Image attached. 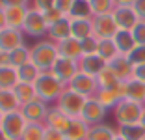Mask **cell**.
Here are the masks:
<instances>
[{
    "mask_svg": "<svg viewBox=\"0 0 145 140\" xmlns=\"http://www.w3.org/2000/svg\"><path fill=\"white\" fill-rule=\"evenodd\" d=\"M0 140H11V138H9V136L6 135L4 131H2V127H0Z\"/></svg>",
    "mask_w": 145,
    "mask_h": 140,
    "instance_id": "681fc988",
    "label": "cell"
},
{
    "mask_svg": "<svg viewBox=\"0 0 145 140\" xmlns=\"http://www.w3.org/2000/svg\"><path fill=\"white\" fill-rule=\"evenodd\" d=\"M0 6L2 8H17V6H22V8H30V0H0Z\"/></svg>",
    "mask_w": 145,
    "mask_h": 140,
    "instance_id": "7bdbcfd3",
    "label": "cell"
},
{
    "mask_svg": "<svg viewBox=\"0 0 145 140\" xmlns=\"http://www.w3.org/2000/svg\"><path fill=\"white\" fill-rule=\"evenodd\" d=\"M132 79H136V81H140V82H145V64H138V65H134Z\"/></svg>",
    "mask_w": 145,
    "mask_h": 140,
    "instance_id": "f6af8a7d",
    "label": "cell"
},
{
    "mask_svg": "<svg viewBox=\"0 0 145 140\" xmlns=\"http://www.w3.org/2000/svg\"><path fill=\"white\" fill-rule=\"evenodd\" d=\"M86 101H88V97H84V95H80V93H76V92H72L71 88H65L63 93L60 95V99L56 101V106H58L61 112H65L69 118H80Z\"/></svg>",
    "mask_w": 145,
    "mask_h": 140,
    "instance_id": "277c9868",
    "label": "cell"
},
{
    "mask_svg": "<svg viewBox=\"0 0 145 140\" xmlns=\"http://www.w3.org/2000/svg\"><path fill=\"white\" fill-rule=\"evenodd\" d=\"M125 99L145 105V82H140L136 79L125 81Z\"/></svg>",
    "mask_w": 145,
    "mask_h": 140,
    "instance_id": "cb8c5ba5",
    "label": "cell"
},
{
    "mask_svg": "<svg viewBox=\"0 0 145 140\" xmlns=\"http://www.w3.org/2000/svg\"><path fill=\"white\" fill-rule=\"evenodd\" d=\"M72 2H74V0H56V8L60 9L63 15H67V17H69L71 8H72Z\"/></svg>",
    "mask_w": 145,
    "mask_h": 140,
    "instance_id": "ee69618b",
    "label": "cell"
},
{
    "mask_svg": "<svg viewBox=\"0 0 145 140\" xmlns=\"http://www.w3.org/2000/svg\"><path fill=\"white\" fill-rule=\"evenodd\" d=\"M34 86H35V92H37V99L45 101L47 105H52V103L56 105V101L60 99L63 90L67 88V86L61 84L50 71H43Z\"/></svg>",
    "mask_w": 145,
    "mask_h": 140,
    "instance_id": "6da1fadb",
    "label": "cell"
},
{
    "mask_svg": "<svg viewBox=\"0 0 145 140\" xmlns=\"http://www.w3.org/2000/svg\"><path fill=\"white\" fill-rule=\"evenodd\" d=\"M4 116H6V114H4L2 110H0V127H2V122H4Z\"/></svg>",
    "mask_w": 145,
    "mask_h": 140,
    "instance_id": "816d5d0a",
    "label": "cell"
},
{
    "mask_svg": "<svg viewBox=\"0 0 145 140\" xmlns=\"http://www.w3.org/2000/svg\"><path fill=\"white\" fill-rule=\"evenodd\" d=\"M95 97L99 99V103L103 106H106L108 110H110V108H115V105H117L121 99H125V82H119L115 88H108V90L99 88Z\"/></svg>",
    "mask_w": 145,
    "mask_h": 140,
    "instance_id": "5bb4252c",
    "label": "cell"
},
{
    "mask_svg": "<svg viewBox=\"0 0 145 140\" xmlns=\"http://www.w3.org/2000/svg\"><path fill=\"white\" fill-rule=\"evenodd\" d=\"M140 123L145 127V108H143V114H141V120H140Z\"/></svg>",
    "mask_w": 145,
    "mask_h": 140,
    "instance_id": "f907efd6",
    "label": "cell"
},
{
    "mask_svg": "<svg viewBox=\"0 0 145 140\" xmlns=\"http://www.w3.org/2000/svg\"><path fill=\"white\" fill-rule=\"evenodd\" d=\"M89 127L91 125H88L82 118H71V123H69L67 131H65V136H67V140H88Z\"/></svg>",
    "mask_w": 145,
    "mask_h": 140,
    "instance_id": "44dd1931",
    "label": "cell"
},
{
    "mask_svg": "<svg viewBox=\"0 0 145 140\" xmlns=\"http://www.w3.org/2000/svg\"><path fill=\"white\" fill-rule=\"evenodd\" d=\"M58 45V54L60 56H63V58H69V60H80L82 56V45H80V39H76V38H67V39H63V41H60V43H56Z\"/></svg>",
    "mask_w": 145,
    "mask_h": 140,
    "instance_id": "e0dca14e",
    "label": "cell"
},
{
    "mask_svg": "<svg viewBox=\"0 0 145 140\" xmlns=\"http://www.w3.org/2000/svg\"><path fill=\"white\" fill-rule=\"evenodd\" d=\"M21 140H45V123H28Z\"/></svg>",
    "mask_w": 145,
    "mask_h": 140,
    "instance_id": "d590c367",
    "label": "cell"
},
{
    "mask_svg": "<svg viewBox=\"0 0 145 140\" xmlns=\"http://www.w3.org/2000/svg\"><path fill=\"white\" fill-rule=\"evenodd\" d=\"M43 17H45V21H47L48 26H52V24H56L58 21H61L63 17H67V15H63V13H61L60 9L54 6V8L47 9V11H43Z\"/></svg>",
    "mask_w": 145,
    "mask_h": 140,
    "instance_id": "74e56055",
    "label": "cell"
},
{
    "mask_svg": "<svg viewBox=\"0 0 145 140\" xmlns=\"http://www.w3.org/2000/svg\"><path fill=\"white\" fill-rule=\"evenodd\" d=\"M71 36L80 39V41L93 36V17L91 19H71Z\"/></svg>",
    "mask_w": 145,
    "mask_h": 140,
    "instance_id": "603a6c76",
    "label": "cell"
},
{
    "mask_svg": "<svg viewBox=\"0 0 145 140\" xmlns=\"http://www.w3.org/2000/svg\"><path fill=\"white\" fill-rule=\"evenodd\" d=\"M130 60V64L132 65H138V64H145V45H138L130 54L127 56Z\"/></svg>",
    "mask_w": 145,
    "mask_h": 140,
    "instance_id": "f35d334b",
    "label": "cell"
},
{
    "mask_svg": "<svg viewBox=\"0 0 145 140\" xmlns=\"http://www.w3.org/2000/svg\"><path fill=\"white\" fill-rule=\"evenodd\" d=\"M54 6H56V0H34V2H32V8H35L41 13L50 9V8H54Z\"/></svg>",
    "mask_w": 145,
    "mask_h": 140,
    "instance_id": "b9f144b4",
    "label": "cell"
},
{
    "mask_svg": "<svg viewBox=\"0 0 145 140\" xmlns=\"http://www.w3.org/2000/svg\"><path fill=\"white\" fill-rule=\"evenodd\" d=\"M108 65L106 60H103L99 54H86L78 60V67L80 71L88 73V75H93V77H99V73L103 71L104 67Z\"/></svg>",
    "mask_w": 145,
    "mask_h": 140,
    "instance_id": "2e32d148",
    "label": "cell"
},
{
    "mask_svg": "<svg viewBox=\"0 0 145 140\" xmlns=\"http://www.w3.org/2000/svg\"><path fill=\"white\" fill-rule=\"evenodd\" d=\"M117 133L127 140H145V127L141 123L121 125V127H117Z\"/></svg>",
    "mask_w": 145,
    "mask_h": 140,
    "instance_id": "1f68e13d",
    "label": "cell"
},
{
    "mask_svg": "<svg viewBox=\"0 0 145 140\" xmlns=\"http://www.w3.org/2000/svg\"><path fill=\"white\" fill-rule=\"evenodd\" d=\"M89 6L93 17L95 15H108V13H114L115 0H89Z\"/></svg>",
    "mask_w": 145,
    "mask_h": 140,
    "instance_id": "e575fe53",
    "label": "cell"
},
{
    "mask_svg": "<svg viewBox=\"0 0 145 140\" xmlns=\"http://www.w3.org/2000/svg\"><path fill=\"white\" fill-rule=\"evenodd\" d=\"M82 45V54H97V49H99V38L95 36H89V38H86L80 41Z\"/></svg>",
    "mask_w": 145,
    "mask_h": 140,
    "instance_id": "8d00e7d4",
    "label": "cell"
},
{
    "mask_svg": "<svg viewBox=\"0 0 145 140\" xmlns=\"http://www.w3.org/2000/svg\"><path fill=\"white\" fill-rule=\"evenodd\" d=\"M22 32H24V36H30V38H43L48 34V24L43 17V13L32 6L28 8V15H26L24 24H22Z\"/></svg>",
    "mask_w": 145,
    "mask_h": 140,
    "instance_id": "5b68a950",
    "label": "cell"
},
{
    "mask_svg": "<svg viewBox=\"0 0 145 140\" xmlns=\"http://www.w3.org/2000/svg\"><path fill=\"white\" fill-rule=\"evenodd\" d=\"M45 140H67V136H65V133L58 131V129L45 125Z\"/></svg>",
    "mask_w": 145,
    "mask_h": 140,
    "instance_id": "60d3db41",
    "label": "cell"
},
{
    "mask_svg": "<svg viewBox=\"0 0 145 140\" xmlns=\"http://www.w3.org/2000/svg\"><path fill=\"white\" fill-rule=\"evenodd\" d=\"M108 67H112V71L117 75V79L119 81H130L132 79V71H134V65L130 64V60L127 58V56H123V54H119L117 58H114L108 64Z\"/></svg>",
    "mask_w": 145,
    "mask_h": 140,
    "instance_id": "d6986e66",
    "label": "cell"
},
{
    "mask_svg": "<svg viewBox=\"0 0 145 140\" xmlns=\"http://www.w3.org/2000/svg\"><path fill=\"white\" fill-rule=\"evenodd\" d=\"M97 54L110 64L114 58H117V56H119V51H117V45H115L114 39H99Z\"/></svg>",
    "mask_w": 145,
    "mask_h": 140,
    "instance_id": "4dcf8cb0",
    "label": "cell"
},
{
    "mask_svg": "<svg viewBox=\"0 0 145 140\" xmlns=\"http://www.w3.org/2000/svg\"><path fill=\"white\" fill-rule=\"evenodd\" d=\"M134 2L136 0H115V6H128V8H132Z\"/></svg>",
    "mask_w": 145,
    "mask_h": 140,
    "instance_id": "c3c4849f",
    "label": "cell"
},
{
    "mask_svg": "<svg viewBox=\"0 0 145 140\" xmlns=\"http://www.w3.org/2000/svg\"><path fill=\"white\" fill-rule=\"evenodd\" d=\"M97 82H99V88L108 90V88H115V86L119 84V82H123V81H119V79H117V75L112 71V67H108V65H106L103 71L99 73Z\"/></svg>",
    "mask_w": 145,
    "mask_h": 140,
    "instance_id": "836d02e7",
    "label": "cell"
},
{
    "mask_svg": "<svg viewBox=\"0 0 145 140\" xmlns=\"http://www.w3.org/2000/svg\"><path fill=\"white\" fill-rule=\"evenodd\" d=\"M69 17H71V19H91V17H93V13H91L89 0H74Z\"/></svg>",
    "mask_w": 145,
    "mask_h": 140,
    "instance_id": "d6a6232c",
    "label": "cell"
},
{
    "mask_svg": "<svg viewBox=\"0 0 145 140\" xmlns=\"http://www.w3.org/2000/svg\"><path fill=\"white\" fill-rule=\"evenodd\" d=\"M117 131L108 123H99V125H91L88 140H114Z\"/></svg>",
    "mask_w": 145,
    "mask_h": 140,
    "instance_id": "f1b7e54d",
    "label": "cell"
},
{
    "mask_svg": "<svg viewBox=\"0 0 145 140\" xmlns=\"http://www.w3.org/2000/svg\"><path fill=\"white\" fill-rule=\"evenodd\" d=\"M112 15H114L119 30H130L132 32L136 28V24L140 22V17L136 15V11L132 8H128V6H115Z\"/></svg>",
    "mask_w": 145,
    "mask_h": 140,
    "instance_id": "4fadbf2b",
    "label": "cell"
},
{
    "mask_svg": "<svg viewBox=\"0 0 145 140\" xmlns=\"http://www.w3.org/2000/svg\"><path fill=\"white\" fill-rule=\"evenodd\" d=\"M19 82L17 69L11 65L2 64L0 65V90H13Z\"/></svg>",
    "mask_w": 145,
    "mask_h": 140,
    "instance_id": "4316f807",
    "label": "cell"
},
{
    "mask_svg": "<svg viewBox=\"0 0 145 140\" xmlns=\"http://www.w3.org/2000/svg\"><path fill=\"white\" fill-rule=\"evenodd\" d=\"M134 39H136L138 45H145V21H140L136 24V28L132 30Z\"/></svg>",
    "mask_w": 145,
    "mask_h": 140,
    "instance_id": "ab89813d",
    "label": "cell"
},
{
    "mask_svg": "<svg viewBox=\"0 0 145 140\" xmlns=\"http://www.w3.org/2000/svg\"><path fill=\"white\" fill-rule=\"evenodd\" d=\"M48 108H50V105H47V103L41 101V99H35V101L21 106V112H22V116L26 118L28 123H45Z\"/></svg>",
    "mask_w": 145,
    "mask_h": 140,
    "instance_id": "8fae6325",
    "label": "cell"
},
{
    "mask_svg": "<svg viewBox=\"0 0 145 140\" xmlns=\"http://www.w3.org/2000/svg\"><path fill=\"white\" fill-rule=\"evenodd\" d=\"M4 9H6V21H8L9 28L22 30V24H24L26 15H28V8L17 6V8H4Z\"/></svg>",
    "mask_w": 145,
    "mask_h": 140,
    "instance_id": "d4e9b609",
    "label": "cell"
},
{
    "mask_svg": "<svg viewBox=\"0 0 145 140\" xmlns=\"http://www.w3.org/2000/svg\"><path fill=\"white\" fill-rule=\"evenodd\" d=\"M114 41L117 45L119 54H123V56H128L138 47L136 39H134V34L130 30H117V34L114 36Z\"/></svg>",
    "mask_w": 145,
    "mask_h": 140,
    "instance_id": "ffe728a7",
    "label": "cell"
},
{
    "mask_svg": "<svg viewBox=\"0 0 145 140\" xmlns=\"http://www.w3.org/2000/svg\"><path fill=\"white\" fill-rule=\"evenodd\" d=\"M60 58L58 54V45L50 39H39L32 47V62L37 65L41 71H50L54 62Z\"/></svg>",
    "mask_w": 145,
    "mask_h": 140,
    "instance_id": "7a4b0ae2",
    "label": "cell"
},
{
    "mask_svg": "<svg viewBox=\"0 0 145 140\" xmlns=\"http://www.w3.org/2000/svg\"><path fill=\"white\" fill-rule=\"evenodd\" d=\"M26 127H28V122H26V118L22 116L21 110L9 112V114L4 116L2 131H4L11 140H21V136H22V133H24Z\"/></svg>",
    "mask_w": 145,
    "mask_h": 140,
    "instance_id": "ba28073f",
    "label": "cell"
},
{
    "mask_svg": "<svg viewBox=\"0 0 145 140\" xmlns=\"http://www.w3.org/2000/svg\"><path fill=\"white\" fill-rule=\"evenodd\" d=\"M48 39L54 43H60L63 39L71 38V19L69 17H63L61 21H58L56 24L48 26Z\"/></svg>",
    "mask_w": 145,
    "mask_h": 140,
    "instance_id": "7402d4cb",
    "label": "cell"
},
{
    "mask_svg": "<svg viewBox=\"0 0 145 140\" xmlns=\"http://www.w3.org/2000/svg\"><path fill=\"white\" fill-rule=\"evenodd\" d=\"M78 71H80V67H78L76 60H69V58H63V56H60V58L56 60L54 65H52V69H50V73L63 86H67L69 82L74 79V75H76Z\"/></svg>",
    "mask_w": 145,
    "mask_h": 140,
    "instance_id": "52a82bcc",
    "label": "cell"
},
{
    "mask_svg": "<svg viewBox=\"0 0 145 140\" xmlns=\"http://www.w3.org/2000/svg\"><path fill=\"white\" fill-rule=\"evenodd\" d=\"M28 62H32V47L28 45H21L17 49H13L11 52L4 54V64L11 65L15 69H19L21 65L28 64Z\"/></svg>",
    "mask_w": 145,
    "mask_h": 140,
    "instance_id": "9a60e30c",
    "label": "cell"
},
{
    "mask_svg": "<svg viewBox=\"0 0 145 140\" xmlns=\"http://www.w3.org/2000/svg\"><path fill=\"white\" fill-rule=\"evenodd\" d=\"M67 88H71L72 92L80 93L84 97H95L99 92V82H97V77L88 75L84 71H78L74 75V79L67 84Z\"/></svg>",
    "mask_w": 145,
    "mask_h": 140,
    "instance_id": "8992f818",
    "label": "cell"
},
{
    "mask_svg": "<svg viewBox=\"0 0 145 140\" xmlns=\"http://www.w3.org/2000/svg\"><path fill=\"white\" fill-rule=\"evenodd\" d=\"M114 140H127V138H123V136H121L119 133H117V135H115V138H114Z\"/></svg>",
    "mask_w": 145,
    "mask_h": 140,
    "instance_id": "f5cc1de1",
    "label": "cell"
},
{
    "mask_svg": "<svg viewBox=\"0 0 145 140\" xmlns=\"http://www.w3.org/2000/svg\"><path fill=\"white\" fill-rule=\"evenodd\" d=\"M4 64V54H2V52H0V65Z\"/></svg>",
    "mask_w": 145,
    "mask_h": 140,
    "instance_id": "db71d44e",
    "label": "cell"
},
{
    "mask_svg": "<svg viewBox=\"0 0 145 140\" xmlns=\"http://www.w3.org/2000/svg\"><path fill=\"white\" fill-rule=\"evenodd\" d=\"M24 45V32L17 28H4L0 30V52L2 54H8L13 49Z\"/></svg>",
    "mask_w": 145,
    "mask_h": 140,
    "instance_id": "7c38bea8",
    "label": "cell"
},
{
    "mask_svg": "<svg viewBox=\"0 0 145 140\" xmlns=\"http://www.w3.org/2000/svg\"><path fill=\"white\" fill-rule=\"evenodd\" d=\"M0 110L4 114L21 110V103H19L17 95L13 93V90H0Z\"/></svg>",
    "mask_w": 145,
    "mask_h": 140,
    "instance_id": "83f0119b",
    "label": "cell"
},
{
    "mask_svg": "<svg viewBox=\"0 0 145 140\" xmlns=\"http://www.w3.org/2000/svg\"><path fill=\"white\" fill-rule=\"evenodd\" d=\"M41 69L34 64V62H28V64L21 65L17 69V75H19V82H28V84H35V81L39 79L41 75Z\"/></svg>",
    "mask_w": 145,
    "mask_h": 140,
    "instance_id": "f546056e",
    "label": "cell"
},
{
    "mask_svg": "<svg viewBox=\"0 0 145 140\" xmlns=\"http://www.w3.org/2000/svg\"><path fill=\"white\" fill-rule=\"evenodd\" d=\"M71 123V118H69L65 112H61L58 106H50L48 108V114H47V120H45V125L47 127H52V129H58V131L65 133Z\"/></svg>",
    "mask_w": 145,
    "mask_h": 140,
    "instance_id": "ac0fdd59",
    "label": "cell"
},
{
    "mask_svg": "<svg viewBox=\"0 0 145 140\" xmlns=\"http://www.w3.org/2000/svg\"><path fill=\"white\" fill-rule=\"evenodd\" d=\"M117 22H115L114 15H95L93 17V36L99 39H114L117 34Z\"/></svg>",
    "mask_w": 145,
    "mask_h": 140,
    "instance_id": "9c48e42d",
    "label": "cell"
},
{
    "mask_svg": "<svg viewBox=\"0 0 145 140\" xmlns=\"http://www.w3.org/2000/svg\"><path fill=\"white\" fill-rule=\"evenodd\" d=\"M13 93L17 95L21 106H24V105H28V103H32V101L37 99L35 86L34 84H28V82H17V86L13 88Z\"/></svg>",
    "mask_w": 145,
    "mask_h": 140,
    "instance_id": "484cf974",
    "label": "cell"
},
{
    "mask_svg": "<svg viewBox=\"0 0 145 140\" xmlns=\"http://www.w3.org/2000/svg\"><path fill=\"white\" fill-rule=\"evenodd\" d=\"M106 114H108V108L101 105L97 97H88L80 118L84 120L88 125H99V123H104Z\"/></svg>",
    "mask_w": 145,
    "mask_h": 140,
    "instance_id": "30bf717a",
    "label": "cell"
},
{
    "mask_svg": "<svg viewBox=\"0 0 145 140\" xmlns=\"http://www.w3.org/2000/svg\"><path fill=\"white\" fill-rule=\"evenodd\" d=\"M132 9L136 11V15L140 17V21H145V0H136L132 6Z\"/></svg>",
    "mask_w": 145,
    "mask_h": 140,
    "instance_id": "bcb514c9",
    "label": "cell"
},
{
    "mask_svg": "<svg viewBox=\"0 0 145 140\" xmlns=\"http://www.w3.org/2000/svg\"><path fill=\"white\" fill-rule=\"evenodd\" d=\"M143 108H145V105H141V103L130 101V99H121L114 108V118H115V122H117V127L140 123Z\"/></svg>",
    "mask_w": 145,
    "mask_h": 140,
    "instance_id": "3957f363",
    "label": "cell"
},
{
    "mask_svg": "<svg viewBox=\"0 0 145 140\" xmlns=\"http://www.w3.org/2000/svg\"><path fill=\"white\" fill-rule=\"evenodd\" d=\"M8 28V21H6V9L0 6V30Z\"/></svg>",
    "mask_w": 145,
    "mask_h": 140,
    "instance_id": "7dc6e473",
    "label": "cell"
}]
</instances>
